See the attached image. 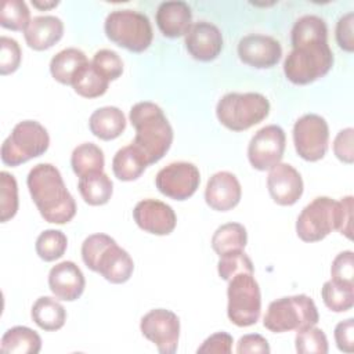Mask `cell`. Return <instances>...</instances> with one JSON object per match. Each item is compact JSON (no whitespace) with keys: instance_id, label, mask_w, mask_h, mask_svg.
Here are the masks:
<instances>
[{"instance_id":"19","label":"cell","mask_w":354,"mask_h":354,"mask_svg":"<svg viewBox=\"0 0 354 354\" xmlns=\"http://www.w3.org/2000/svg\"><path fill=\"white\" fill-rule=\"evenodd\" d=\"M48 286L57 299L73 301L82 296L86 279L82 270L73 261H61L50 270Z\"/></svg>"},{"instance_id":"33","label":"cell","mask_w":354,"mask_h":354,"mask_svg":"<svg viewBox=\"0 0 354 354\" xmlns=\"http://www.w3.org/2000/svg\"><path fill=\"white\" fill-rule=\"evenodd\" d=\"M68 248V238L59 230H46L36 239V253L44 261H54L64 256Z\"/></svg>"},{"instance_id":"15","label":"cell","mask_w":354,"mask_h":354,"mask_svg":"<svg viewBox=\"0 0 354 354\" xmlns=\"http://www.w3.org/2000/svg\"><path fill=\"white\" fill-rule=\"evenodd\" d=\"M136 224L145 232L153 235H169L177 224L171 206L158 199H142L133 209Z\"/></svg>"},{"instance_id":"40","label":"cell","mask_w":354,"mask_h":354,"mask_svg":"<svg viewBox=\"0 0 354 354\" xmlns=\"http://www.w3.org/2000/svg\"><path fill=\"white\" fill-rule=\"evenodd\" d=\"M22 53L17 40L1 36L0 37V73L3 76L15 72L21 64Z\"/></svg>"},{"instance_id":"18","label":"cell","mask_w":354,"mask_h":354,"mask_svg":"<svg viewBox=\"0 0 354 354\" xmlns=\"http://www.w3.org/2000/svg\"><path fill=\"white\" fill-rule=\"evenodd\" d=\"M241 196L242 188L235 174L217 171L207 180L205 201L213 210L228 212L239 203Z\"/></svg>"},{"instance_id":"44","label":"cell","mask_w":354,"mask_h":354,"mask_svg":"<svg viewBox=\"0 0 354 354\" xmlns=\"http://www.w3.org/2000/svg\"><path fill=\"white\" fill-rule=\"evenodd\" d=\"M353 136H354V130L351 127H347L340 130L333 141V152L336 158L347 165H351L354 162Z\"/></svg>"},{"instance_id":"10","label":"cell","mask_w":354,"mask_h":354,"mask_svg":"<svg viewBox=\"0 0 354 354\" xmlns=\"http://www.w3.org/2000/svg\"><path fill=\"white\" fill-rule=\"evenodd\" d=\"M336 201L318 196L311 201L299 214L296 234L304 242H318L335 230Z\"/></svg>"},{"instance_id":"29","label":"cell","mask_w":354,"mask_h":354,"mask_svg":"<svg viewBox=\"0 0 354 354\" xmlns=\"http://www.w3.org/2000/svg\"><path fill=\"white\" fill-rule=\"evenodd\" d=\"M248 243L246 228L239 223L220 225L212 236V248L220 256L243 250Z\"/></svg>"},{"instance_id":"42","label":"cell","mask_w":354,"mask_h":354,"mask_svg":"<svg viewBox=\"0 0 354 354\" xmlns=\"http://www.w3.org/2000/svg\"><path fill=\"white\" fill-rule=\"evenodd\" d=\"M353 196H344L336 201V214H335V230L342 235L351 239L353 238Z\"/></svg>"},{"instance_id":"7","label":"cell","mask_w":354,"mask_h":354,"mask_svg":"<svg viewBox=\"0 0 354 354\" xmlns=\"http://www.w3.org/2000/svg\"><path fill=\"white\" fill-rule=\"evenodd\" d=\"M50 145V136L36 120L17 123L1 145V162L7 166H19L43 155Z\"/></svg>"},{"instance_id":"37","label":"cell","mask_w":354,"mask_h":354,"mask_svg":"<svg viewBox=\"0 0 354 354\" xmlns=\"http://www.w3.org/2000/svg\"><path fill=\"white\" fill-rule=\"evenodd\" d=\"M217 271L221 279L230 281L236 274H242V272L253 274L254 267L249 256L243 250H239V252H232V253L220 256Z\"/></svg>"},{"instance_id":"35","label":"cell","mask_w":354,"mask_h":354,"mask_svg":"<svg viewBox=\"0 0 354 354\" xmlns=\"http://www.w3.org/2000/svg\"><path fill=\"white\" fill-rule=\"evenodd\" d=\"M0 187V220L6 223L18 212V184L12 174L1 171Z\"/></svg>"},{"instance_id":"27","label":"cell","mask_w":354,"mask_h":354,"mask_svg":"<svg viewBox=\"0 0 354 354\" xmlns=\"http://www.w3.org/2000/svg\"><path fill=\"white\" fill-rule=\"evenodd\" d=\"M30 315L33 322L47 332L61 329L66 321V311L64 306L50 296L39 297L32 306Z\"/></svg>"},{"instance_id":"8","label":"cell","mask_w":354,"mask_h":354,"mask_svg":"<svg viewBox=\"0 0 354 354\" xmlns=\"http://www.w3.org/2000/svg\"><path fill=\"white\" fill-rule=\"evenodd\" d=\"M227 315L236 326L254 325L261 313L260 286L253 274H236L228 281Z\"/></svg>"},{"instance_id":"6","label":"cell","mask_w":354,"mask_h":354,"mask_svg":"<svg viewBox=\"0 0 354 354\" xmlns=\"http://www.w3.org/2000/svg\"><path fill=\"white\" fill-rule=\"evenodd\" d=\"M106 37L131 53L145 51L153 37L148 17L134 10H115L108 14L104 24Z\"/></svg>"},{"instance_id":"17","label":"cell","mask_w":354,"mask_h":354,"mask_svg":"<svg viewBox=\"0 0 354 354\" xmlns=\"http://www.w3.org/2000/svg\"><path fill=\"white\" fill-rule=\"evenodd\" d=\"M267 188L272 201L281 206L295 205L303 195L300 173L289 163H278L270 169Z\"/></svg>"},{"instance_id":"14","label":"cell","mask_w":354,"mask_h":354,"mask_svg":"<svg viewBox=\"0 0 354 354\" xmlns=\"http://www.w3.org/2000/svg\"><path fill=\"white\" fill-rule=\"evenodd\" d=\"M239 59L253 68L267 69L277 65L282 57V47L271 36L253 33L243 36L238 43Z\"/></svg>"},{"instance_id":"45","label":"cell","mask_w":354,"mask_h":354,"mask_svg":"<svg viewBox=\"0 0 354 354\" xmlns=\"http://www.w3.org/2000/svg\"><path fill=\"white\" fill-rule=\"evenodd\" d=\"M232 336L227 332H217L209 336L202 346L198 347V353L207 354H230L232 351Z\"/></svg>"},{"instance_id":"30","label":"cell","mask_w":354,"mask_h":354,"mask_svg":"<svg viewBox=\"0 0 354 354\" xmlns=\"http://www.w3.org/2000/svg\"><path fill=\"white\" fill-rule=\"evenodd\" d=\"M77 188L84 202L91 206L108 203L113 192V184L104 171L80 177Z\"/></svg>"},{"instance_id":"23","label":"cell","mask_w":354,"mask_h":354,"mask_svg":"<svg viewBox=\"0 0 354 354\" xmlns=\"http://www.w3.org/2000/svg\"><path fill=\"white\" fill-rule=\"evenodd\" d=\"M90 131L100 140L118 138L126 129L124 113L116 106H102L94 111L88 119Z\"/></svg>"},{"instance_id":"41","label":"cell","mask_w":354,"mask_h":354,"mask_svg":"<svg viewBox=\"0 0 354 354\" xmlns=\"http://www.w3.org/2000/svg\"><path fill=\"white\" fill-rule=\"evenodd\" d=\"M330 275L333 281L354 283V256L351 250L339 253L330 266Z\"/></svg>"},{"instance_id":"22","label":"cell","mask_w":354,"mask_h":354,"mask_svg":"<svg viewBox=\"0 0 354 354\" xmlns=\"http://www.w3.org/2000/svg\"><path fill=\"white\" fill-rule=\"evenodd\" d=\"M134 271V263L130 254L116 242L106 248L98 260L95 272L101 274L111 283H124Z\"/></svg>"},{"instance_id":"36","label":"cell","mask_w":354,"mask_h":354,"mask_svg":"<svg viewBox=\"0 0 354 354\" xmlns=\"http://www.w3.org/2000/svg\"><path fill=\"white\" fill-rule=\"evenodd\" d=\"M295 346L300 354H326L329 350L324 330L315 328V325L297 330Z\"/></svg>"},{"instance_id":"34","label":"cell","mask_w":354,"mask_h":354,"mask_svg":"<svg viewBox=\"0 0 354 354\" xmlns=\"http://www.w3.org/2000/svg\"><path fill=\"white\" fill-rule=\"evenodd\" d=\"M30 11L25 1L6 0L1 4L0 25L10 30H24L30 24Z\"/></svg>"},{"instance_id":"25","label":"cell","mask_w":354,"mask_h":354,"mask_svg":"<svg viewBox=\"0 0 354 354\" xmlns=\"http://www.w3.org/2000/svg\"><path fill=\"white\" fill-rule=\"evenodd\" d=\"M88 62L86 54L75 47L64 48L57 53L50 62L51 76L61 84H71L77 72Z\"/></svg>"},{"instance_id":"2","label":"cell","mask_w":354,"mask_h":354,"mask_svg":"<svg viewBox=\"0 0 354 354\" xmlns=\"http://www.w3.org/2000/svg\"><path fill=\"white\" fill-rule=\"evenodd\" d=\"M29 194L40 216L47 223L65 224L76 214V202L62 180L59 170L51 163L33 166L26 178Z\"/></svg>"},{"instance_id":"47","label":"cell","mask_w":354,"mask_h":354,"mask_svg":"<svg viewBox=\"0 0 354 354\" xmlns=\"http://www.w3.org/2000/svg\"><path fill=\"white\" fill-rule=\"evenodd\" d=\"M270 346L266 337L257 333H249L242 336L238 340L236 344V353L238 354H248V353H261V354H268Z\"/></svg>"},{"instance_id":"43","label":"cell","mask_w":354,"mask_h":354,"mask_svg":"<svg viewBox=\"0 0 354 354\" xmlns=\"http://www.w3.org/2000/svg\"><path fill=\"white\" fill-rule=\"evenodd\" d=\"M336 41L347 53L354 51V14L350 11L342 15L336 25Z\"/></svg>"},{"instance_id":"46","label":"cell","mask_w":354,"mask_h":354,"mask_svg":"<svg viewBox=\"0 0 354 354\" xmlns=\"http://www.w3.org/2000/svg\"><path fill=\"white\" fill-rule=\"evenodd\" d=\"M335 340L340 351L353 353L354 350V319L342 321L335 328Z\"/></svg>"},{"instance_id":"1","label":"cell","mask_w":354,"mask_h":354,"mask_svg":"<svg viewBox=\"0 0 354 354\" xmlns=\"http://www.w3.org/2000/svg\"><path fill=\"white\" fill-rule=\"evenodd\" d=\"M290 33L292 51L283 62L286 79L303 86L324 77L333 66L325 21L317 15H304L295 22Z\"/></svg>"},{"instance_id":"11","label":"cell","mask_w":354,"mask_h":354,"mask_svg":"<svg viewBox=\"0 0 354 354\" xmlns=\"http://www.w3.org/2000/svg\"><path fill=\"white\" fill-rule=\"evenodd\" d=\"M199 169L189 162H173L160 169L155 177L159 192L174 201L191 198L199 188Z\"/></svg>"},{"instance_id":"38","label":"cell","mask_w":354,"mask_h":354,"mask_svg":"<svg viewBox=\"0 0 354 354\" xmlns=\"http://www.w3.org/2000/svg\"><path fill=\"white\" fill-rule=\"evenodd\" d=\"M91 65L95 69V72L108 82L116 80L123 73L122 58L118 55V53L108 48L98 50L93 57Z\"/></svg>"},{"instance_id":"4","label":"cell","mask_w":354,"mask_h":354,"mask_svg":"<svg viewBox=\"0 0 354 354\" xmlns=\"http://www.w3.org/2000/svg\"><path fill=\"white\" fill-rule=\"evenodd\" d=\"M270 113V102L260 93H228L216 106L218 122L232 131H243L263 122Z\"/></svg>"},{"instance_id":"9","label":"cell","mask_w":354,"mask_h":354,"mask_svg":"<svg viewBox=\"0 0 354 354\" xmlns=\"http://www.w3.org/2000/svg\"><path fill=\"white\" fill-rule=\"evenodd\" d=\"M293 144L297 155L307 162L322 159L328 151L329 127L317 113H306L295 122Z\"/></svg>"},{"instance_id":"20","label":"cell","mask_w":354,"mask_h":354,"mask_svg":"<svg viewBox=\"0 0 354 354\" xmlns=\"http://www.w3.org/2000/svg\"><path fill=\"white\" fill-rule=\"evenodd\" d=\"M156 25L166 37L185 36L192 25V12L185 1H163L156 10Z\"/></svg>"},{"instance_id":"32","label":"cell","mask_w":354,"mask_h":354,"mask_svg":"<svg viewBox=\"0 0 354 354\" xmlns=\"http://www.w3.org/2000/svg\"><path fill=\"white\" fill-rule=\"evenodd\" d=\"M75 93L84 98H97L106 93L109 82L95 72L91 62L88 61L75 76L72 82Z\"/></svg>"},{"instance_id":"39","label":"cell","mask_w":354,"mask_h":354,"mask_svg":"<svg viewBox=\"0 0 354 354\" xmlns=\"http://www.w3.org/2000/svg\"><path fill=\"white\" fill-rule=\"evenodd\" d=\"M113 242H116L113 238L101 232L87 236L82 243V259L87 268L95 271L100 257Z\"/></svg>"},{"instance_id":"3","label":"cell","mask_w":354,"mask_h":354,"mask_svg":"<svg viewBox=\"0 0 354 354\" xmlns=\"http://www.w3.org/2000/svg\"><path fill=\"white\" fill-rule=\"evenodd\" d=\"M130 123L136 130L134 144L147 158L148 165L160 160L173 142V129L160 106L153 102H137L130 109Z\"/></svg>"},{"instance_id":"28","label":"cell","mask_w":354,"mask_h":354,"mask_svg":"<svg viewBox=\"0 0 354 354\" xmlns=\"http://www.w3.org/2000/svg\"><path fill=\"white\" fill-rule=\"evenodd\" d=\"M104 152L93 142H83L77 145L71 155L72 170L79 178L88 174L101 173L104 170Z\"/></svg>"},{"instance_id":"31","label":"cell","mask_w":354,"mask_h":354,"mask_svg":"<svg viewBox=\"0 0 354 354\" xmlns=\"http://www.w3.org/2000/svg\"><path fill=\"white\" fill-rule=\"evenodd\" d=\"M321 296L329 310L335 313H344L354 304V283L329 279L322 285Z\"/></svg>"},{"instance_id":"13","label":"cell","mask_w":354,"mask_h":354,"mask_svg":"<svg viewBox=\"0 0 354 354\" xmlns=\"http://www.w3.org/2000/svg\"><path fill=\"white\" fill-rule=\"evenodd\" d=\"M140 329L158 347L159 353H176L180 337V319L173 311L166 308L151 310L141 318Z\"/></svg>"},{"instance_id":"21","label":"cell","mask_w":354,"mask_h":354,"mask_svg":"<svg viewBox=\"0 0 354 354\" xmlns=\"http://www.w3.org/2000/svg\"><path fill=\"white\" fill-rule=\"evenodd\" d=\"M62 35L64 24L58 17L54 15L35 17L24 32L26 44L36 51H43L53 47L61 40Z\"/></svg>"},{"instance_id":"16","label":"cell","mask_w":354,"mask_h":354,"mask_svg":"<svg viewBox=\"0 0 354 354\" xmlns=\"http://www.w3.org/2000/svg\"><path fill=\"white\" fill-rule=\"evenodd\" d=\"M184 43L189 55L203 62L216 59L224 46L220 29L214 24L207 21H199L192 24L185 33Z\"/></svg>"},{"instance_id":"26","label":"cell","mask_w":354,"mask_h":354,"mask_svg":"<svg viewBox=\"0 0 354 354\" xmlns=\"http://www.w3.org/2000/svg\"><path fill=\"white\" fill-rule=\"evenodd\" d=\"M40 348V336L28 326L10 328L0 342V351L3 354H37Z\"/></svg>"},{"instance_id":"12","label":"cell","mask_w":354,"mask_h":354,"mask_svg":"<svg viewBox=\"0 0 354 354\" xmlns=\"http://www.w3.org/2000/svg\"><path fill=\"white\" fill-rule=\"evenodd\" d=\"M286 136L282 127L268 124L261 127L250 140L248 147V159L250 165L260 170H270L278 163L285 152Z\"/></svg>"},{"instance_id":"5","label":"cell","mask_w":354,"mask_h":354,"mask_svg":"<svg viewBox=\"0 0 354 354\" xmlns=\"http://www.w3.org/2000/svg\"><path fill=\"white\" fill-rule=\"evenodd\" d=\"M318 319L319 315L314 300L307 295H296L271 301L263 325L274 333H282L314 326Z\"/></svg>"},{"instance_id":"48","label":"cell","mask_w":354,"mask_h":354,"mask_svg":"<svg viewBox=\"0 0 354 354\" xmlns=\"http://www.w3.org/2000/svg\"><path fill=\"white\" fill-rule=\"evenodd\" d=\"M33 7L39 8V10H48L53 8L55 6H58V1H37V0H32Z\"/></svg>"},{"instance_id":"24","label":"cell","mask_w":354,"mask_h":354,"mask_svg":"<svg viewBox=\"0 0 354 354\" xmlns=\"http://www.w3.org/2000/svg\"><path fill=\"white\" fill-rule=\"evenodd\" d=\"M148 166L147 158L134 144L120 148L112 159L113 174L120 181L137 180Z\"/></svg>"}]
</instances>
